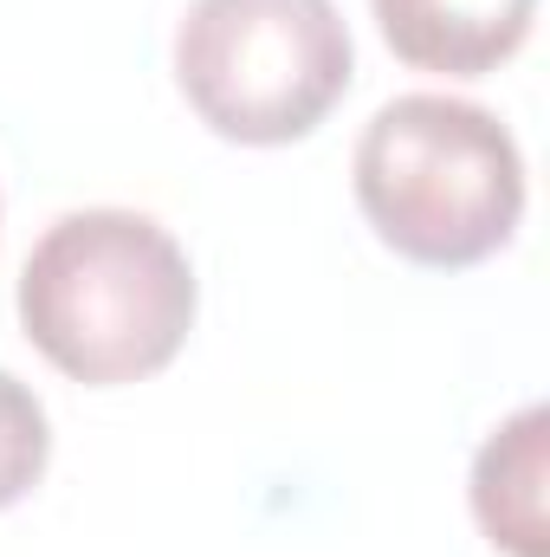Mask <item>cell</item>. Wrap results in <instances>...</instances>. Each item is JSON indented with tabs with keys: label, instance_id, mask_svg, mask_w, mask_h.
Wrapping results in <instances>:
<instances>
[{
	"label": "cell",
	"instance_id": "cell-1",
	"mask_svg": "<svg viewBox=\"0 0 550 557\" xmlns=\"http://www.w3.org/2000/svg\"><path fill=\"white\" fill-rule=\"evenodd\" d=\"M20 324L52 370L124 389L175 363L195 331V267L162 221L85 208L39 234L20 273Z\"/></svg>",
	"mask_w": 550,
	"mask_h": 557
},
{
	"label": "cell",
	"instance_id": "cell-2",
	"mask_svg": "<svg viewBox=\"0 0 550 557\" xmlns=\"http://www.w3.org/2000/svg\"><path fill=\"white\" fill-rule=\"evenodd\" d=\"M357 201L402 260L466 273L518 234L525 156L486 104L409 91L383 104L357 143Z\"/></svg>",
	"mask_w": 550,
	"mask_h": 557
},
{
	"label": "cell",
	"instance_id": "cell-3",
	"mask_svg": "<svg viewBox=\"0 0 550 557\" xmlns=\"http://www.w3.org/2000/svg\"><path fill=\"white\" fill-rule=\"evenodd\" d=\"M357 52L330 0H195L175 33V78L227 143L311 137L350 91Z\"/></svg>",
	"mask_w": 550,
	"mask_h": 557
},
{
	"label": "cell",
	"instance_id": "cell-4",
	"mask_svg": "<svg viewBox=\"0 0 550 557\" xmlns=\"http://www.w3.org/2000/svg\"><path fill=\"white\" fill-rule=\"evenodd\" d=\"M370 7L402 65L447 78L499 72L525 46L538 13V0H370Z\"/></svg>",
	"mask_w": 550,
	"mask_h": 557
},
{
	"label": "cell",
	"instance_id": "cell-5",
	"mask_svg": "<svg viewBox=\"0 0 550 557\" xmlns=\"http://www.w3.org/2000/svg\"><path fill=\"white\" fill-rule=\"evenodd\" d=\"M545 441L550 409H518L473 460V512H479L486 539L505 545L512 557H550Z\"/></svg>",
	"mask_w": 550,
	"mask_h": 557
},
{
	"label": "cell",
	"instance_id": "cell-6",
	"mask_svg": "<svg viewBox=\"0 0 550 557\" xmlns=\"http://www.w3.org/2000/svg\"><path fill=\"white\" fill-rule=\"evenodd\" d=\"M46 460H52V428H46L39 396L0 370V512L20 506L46 480Z\"/></svg>",
	"mask_w": 550,
	"mask_h": 557
}]
</instances>
